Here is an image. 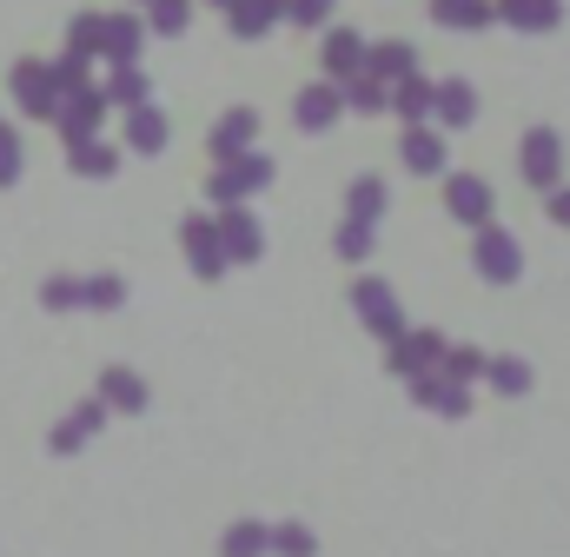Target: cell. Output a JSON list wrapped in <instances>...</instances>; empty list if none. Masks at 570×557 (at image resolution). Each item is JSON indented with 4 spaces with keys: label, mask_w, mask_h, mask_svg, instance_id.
<instances>
[{
    "label": "cell",
    "mask_w": 570,
    "mask_h": 557,
    "mask_svg": "<svg viewBox=\"0 0 570 557\" xmlns=\"http://www.w3.org/2000/svg\"><path fill=\"white\" fill-rule=\"evenodd\" d=\"M551 219L570 226V186H551Z\"/></svg>",
    "instance_id": "obj_41"
},
{
    "label": "cell",
    "mask_w": 570,
    "mask_h": 557,
    "mask_svg": "<svg viewBox=\"0 0 570 557\" xmlns=\"http://www.w3.org/2000/svg\"><path fill=\"white\" fill-rule=\"evenodd\" d=\"M444 213L464 219V226H484L491 219V186L478 173H444Z\"/></svg>",
    "instance_id": "obj_12"
},
{
    "label": "cell",
    "mask_w": 570,
    "mask_h": 557,
    "mask_svg": "<svg viewBox=\"0 0 570 557\" xmlns=\"http://www.w3.org/2000/svg\"><path fill=\"white\" fill-rule=\"evenodd\" d=\"M372 246H379V233H372L365 219H345V226L332 233V253H338L345 266H365V260H372Z\"/></svg>",
    "instance_id": "obj_28"
},
{
    "label": "cell",
    "mask_w": 570,
    "mask_h": 557,
    "mask_svg": "<svg viewBox=\"0 0 570 557\" xmlns=\"http://www.w3.org/2000/svg\"><path fill=\"white\" fill-rule=\"evenodd\" d=\"M266 186H273V159L266 153H239V159H219V173L206 179V199L213 206H246Z\"/></svg>",
    "instance_id": "obj_1"
},
{
    "label": "cell",
    "mask_w": 570,
    "mask_h": 557,
    "mask_svg": "<svg viewBox=\"0 0 570 557\" xmlns=\"http://www.w3.org/2000/svg\"><path fill=\"white\" fill-rule=\"evenodd\" d=\"M179 246H186V266H193V278H226V246H219V219H206V213L179 219Z\"/></svg>",
    "instance_id": "obj_5"
},
{
    "label": "cell",
    "mask_w": 570,
    "mask_h": 557,
    "mask_svg": "<svg viewBox=\"0 0 570 557\" xmlns=\"http://www.w3.org/2000/svg\"><path fill=\"white\" fill-rule=\"evenodd\" d=\"M40 305H47V312H80V278L53 273L47 285H40Z\"/></svg>",
    "instance_id": "obj_35"
},
{
    "label": "cell",
    "mask_w": 570,
    "mask_h": 557,
    "mask_svg": "<svg viewBox=\"0 0 570 557\" xmlns=\"http://www.w3.org/2000/svg\"><path fill=\"white\" fill-rule=\"evenodd\" d=\"M399 159H405L412 173H444V139L431 134V127H405V139H399Z\"/></svg>",
    "instance_id": "obj_21"
},
{
    "label": "cell",
    "mask_w": 570,
    "mask_h": 557,
    "mask_svg": "<svg viewBox=\"0 0 570 557\" xmlns=\"http://www.w3.org/2000/svg\"><path fill=\"white\" fill-rule=\"evenodd\" d=\"M531 359H518V352H498V359H484V385L498 392V399H524L531 392Z\"/></svg>",
    "instance_id": "obj_15"
},
{
    "label": "cell",
    "mask_w": 570,
    "mask_h": 557,
    "mask_svg": "<svg viewBox=\"0 0 570 557\" xmlns=\"http://www.w3.org/2000/svg\"><path fill=\"white\" fill-rule=\"evenodd\" d=\"M444 345H451V339H444L438 325H419V332L405 325V332L385 345V365H392V379H419V372H431V365L444 359Z\"/></svg>",
    "instance_id": "obj_4"
},
{
    "label": "cell",
    "mask_w": 570,
    "mask_h": 557,
    "mask_svg": "<svg viewBox=\"0 0 570 557\" xmlns=\"http://www.w3.org/2000/svg\"><path fill=\"white\" fill-rule=\"evenodd\" d=\"M431 13H438V27H458V33H478V27L498 20L491 0H431Z\"/></svg>",
    "instance_id": "obj_24"
},
{
    "label": "cell",
    "mask_w": 570,
    "mask_h": 557,
    "mask_svg": "<svg viewBox=\"0 0 570 557\" xmlns=\"http://www.w3.org/2000/svg\"><path fill=\"white\" fill-rule=\"evenodd\" d=\"M219 557H273V525L259 518H233L219 531Z\"/></svg>",
    "instance_id": "obj_16"
},
{
    "label": "cell",
    "mask_w": 570,
    "mask_h": 557,
    "mask_svg": "<svg viewBox=\"0 0 570 557\" xmlns=\"http://www.w3.org/2000/svg\"><path fill=\"white\" fill-rule=\"evenodd\" d=\"M325 74H332V80L365 74V40H358L352 27H332V33H325Z\"/></svg>",
    "instance_id": "obj_18"
},
{
    "label": "cell",
    "mask_w": 570,
    "mask_h": 557,
    "mask_svg": "<svg viewBox=\"0 0 570 557\" xmlns=\"http://www.w3.org/2000/svg\"><path fill=\"white\" fill-rule=\"evenodd\" d=\"M365 74H372V80H405V74H419V53H412L405 40L365 47Z\"/></svg>",
    "instance_id": "obj_22"
},
{
    "label": "cell",
    "mask_w": 570,
    "mask_h": 557,
    "mask_svg": "<svg viewBox=\"0 0 570 557\" xmlns=\"http://www.w3.org/2000/svg\"><path fill=\"white\" fill-rule=\"evenodd\" d=\"M352 312H358V319H365V332H372V339H385V345L405 332V305H399V292H392L385 278H372V273L352 278Z\"/></svg>",
    "instance_id": "obj_3"
},
{
    "label": "cell",
    "mask_w": 570,
    "mask_h": 557,
    "mask_svg": "<svg viewBox=\"0 0 570 557\" xmlns=\"http://www.w3.org/2000/svg\"><path fill=\"white\" fill-rule=\"evenodd\" d=\"M80 305H87V312H120V305H127V278L120 273L80 278Z\"/></svg>",
    "instance_id": "obj_27"
},
{
    "label": "cell",
    "mask_w": 570,
    "mask_h": 557,
    "mask_svg": "<svg viewBox=\"0 0 570 557\" xmlns=\"http://www.w3.org/2000/svg\"><path fill=\"white\" fill-rule=\"evenodd\" d=\"M431 120H444V127H471V120H478V94H471L464 80L431 87Z\"/></svg>",
    "instance_id": "obj_19"
},
{
    "label": "cell",
    "mask_w": 570,
    "mask_h": 557,
    "mask_svg": "<svg viewBox=\"0 0 570 557\" xmlns=\"http://www.w3.org/2000/svg\"><path fill=\"white\" fill-rule=\"evenodd\" d=\"M146 13H153V33H186V20H193L186 0H146Z\"/></svg>",
    "instance_id": "obj_36"
},
{
    "label": "cell",
    "mask_w": 570,
    "mask_h": 557,
    "mask_svg": "<svg viewBox=\"0 0 570 557\" xmlns=\"http://www.w3.org/2000/svg\"><path fill=\"white\" fill-rule=\"evenodd\" d=\"M107 418H114V412H107L100 399H80L73 412H67L60 424H53V431H47V451H53V458H73V451H87V444L107 431Z\"/></svg>",
    "instance_id": "obj_6"
},
{
    "label": "cell",
    "mask_w": 570,
    "mask_h": 557,
    "mask_svg": "<svg viewBox=\"0 0 570 557\" xmlns=\"http://www.w3.org/2000/svg\"><path fill=\"white\" fill-rule=\"evenodd\" d=\"M253 139H259V114L253 107H233L213 127V159H239V153H253Z\"/></svg>",
    "instance_id": "obj_14"
},
{
    "label": "cell",
    "mask_w": 570,
    "mask_h": 557,
    "mask_svg": "<svg viewBox=\"0 0 570 557\" xmlns=\"http://www.w3.org/2000/svg\"><path fill=\"white\" fill-rule=\"evenodd\" d=\"M219 246H226V266H253L266 253V233H259V219L246 206H226L219 213Z\"/></svg>",
    "instance_id": "obj_10"
},
{
    "label": "cell",
    "mask_w": 570,
    "mask_h": 557,
    "mask_svg": "<svg viewBox=\"0 0 570 557\" xmlns=\"http://www.w3.org/2000/svg\"><path fill=\"white\" fill-rule=\"evenodd\" d=\"M338 114H345V94H338L332 80H318V87H305V94L292 100V120H298L305 134H325V127H332Z\"/></svg>",
    "instance_id": "obj_13"
},
{
    "label": "cell",
    "mask_w": 570,
    "mask_h": 557,
    "mask_svg": "<svg viewBox=\"0 0 570 557\" xmlns=\"http://www.w3.org/2000/svg\"><path fill=\"white\" fill-rule=\"evenodd\" d=\"M13 179H20V134L0 127V186H13Z\"/></svg>",
    "instance_id": "obj_39"
},
{
    "label": "cell",
    "mask_w": 570,
    "mask_h": 557,
    "mask_svg": "<svg viewBox=\"0 0 570 557\" xmlns=\"http://www.w3.org/2000/svg\"><path fill=\"white\" fill-rule=\"evenodd\" d=\"M100 114H107V94H94V87H80L67 107H60V134H67V146L73 139H94V127H100Z\"/></svg>",
    "instance_id": "obj_17"
},
{
    "label": "cell",
    "mask_w": 570,
    "mask_h": 557,
    "mask_svg": "<svg viewBox=\"0 0 570 557\" xmlns=\"http://www.w3.org/2000/svg\"><path fill=\"white\" fill-rule=\"evenodd\" d=\"M498 20H511L518 33H551L558 27V0H498Z\"/></svg>",
    "instance_id": "obj_23"
},
{
    "label": "cell",
    "mask_w": 570,
    "mask_h": 557,
    "mask_svg": "<svg viewBox=\"0 0 570 557\" xmlns=\"http://www.w3.org/2000/svg\"><path fill=\"white\" fill-rule=\"evenodd\" d=\"M484 359H491V352H478V345H444L438 372L458 379V385H484Z\"/></svg>",
    "instance_id": "obj_29"
},
{
    "label": "cell",
    "mask_w": 570,
    "mask_h": 557,
    "mask_svg": "<svg viewBox=\"0 0 570 557\" xmlns=\"http://www.w3.org/2000/svg\"><path fill=\"white\" fill-rule=\"evenodd\" d=\"M13 100H20L33 120H53V114H60V87H53V67H47V60H20V67H13Z\"/></svg>",
    "instance_id": "obj_9"
},
{
    "label": "cell",
    "mask_w": 570,
    "mask_h": 557,
    "mask_svg": "<svg viewBox=\"0 0 570 557\" xmlns=\"http://www.w3.org/2000/svg\"><path fill=\"white\" fill-rule=\"evenodd\" d=\"M107 412H120V418H140L146 405H153V392H146V379L134 372V365H107L100 372V392H94Z\"/></svg>",
    "instance_id": "obj_11"
},
{
    "label": "cell",
    "mask_w": 570,
    "mask_h": 557,
    "mask_svg": "<svg viewBox=\"0 0 570 557\" xmlns=\"http://www.w3.org/2000/svg\"><path fill=\"white\" fill-rule=\"evenodd\" d=\"M100 27H107L100 13H80V20H73V33H67V53H80V60H87V53H100Z\"/></svg>",
    "instance_id": "obj_38"
},
{
    "label": "cell",
    "mask_w": 570,
    "mask_h": 557,
    "mask_svg": "<svg viewBox=\"0 0 570 557\" xmlns=\"http://www.w3.org/2000/svg\"><path fill=\"white\" fill-rule=\"evenodd\" d=\"M345 107H358V114H379V107H392V94H385V80H372V74H352V80H345Z\"/></svg>",
    "instance_id": "obj_34"
},
{
    "label": "cell",
    "mask_w": 570,
    "mask_h": 557,
    "mask_svg": "<svg viewBox=\"0 0 570 557\" xmlns=\"http://www.w3.org/2000/svg\"><path fill=\"white\" fill-rule=\"evenodd\" d=\"M405 392H412V405H425V412H438V418H471V385H458V379H444L438 365L431 372H419V379H405Z\"/></svg>",
    "instance_id": "obj_7"
},
{
    "label": "cell",
    "mask_w": 570,
    "mask_h": 557,
    "mask_svg": "<svg viewBox=\"0 0 570 557\" xmlns=\"http://www.w3.org/2000/svg\"><path fill=\"white\" fill-rule=\"evenodd\" d=\"M385 199H392V193H385V179H379V173H358V179L345 186V219L379 226V219H385Z\"/></svg>",
    "instance_id": "obj_20"
},
{
    "label": "cell",
    "mask_w": 570,
    "mask_h": 557,
    "mask_svg": "<svg viewBox=\"0 0 570 557\" xmlns=\"http://www.w3.org/2000/svg\"><path fill=\"white\" fill-rule=\"evenodd\" d=\"M471 266H478L484 285H518V278H524V246H518L504 226L484 219V226L471 233Z\"/></svg>",
    "instance_id": "obj_2"
},
{
    "label": "cell",
    "mask_w": 570,
    "mask_h": 557,
    "mask_svg": "<svg viewBox=\"0 0 570 557\" xmlns=\"http://www.w3.org/2000/svg\"><path fill=\"white\" fill-rule=\"evenodd\" d=\"M127 146H134V153H159V146H166V114H159V107H134V114H127Z\"/></svg>",
    "instance_id": "obj_30"
},
{
    "label": "cell",
    "mask_w": 570,
    "mask_h": 557,
    "mask_svg": "<svg viewBox=\"0 0 570 557\" xmlns=\"http://www.w3.org/2000/svg\"><path fill=\"white\" fill-rule=\"evenodd\" d=\"M285 20V0H233V33L239 40H259L266 27Z\"/></svg>",
    "instance_id": "obj_25"
},
{
    "label": "cell",
    "mask_w": 570,
    "mask_h": 557,
    "mask_svg": "<svg viewBox=\"0 0 570 557\" xmlns=\"http://www.w3.org/2000/svg\"><path fill=\"white\" fill-rule=\"evenodd\" d=\"M67 159H73V173H87V179H107V173L120 166V153H114V146H100V139H73V146H67Z\"/></svg>",
    "instance_id": "obj_31"
},
{
    "label": "cell",
    "mask_w": 570,
    "mask_h": 557,
    "mask_svg": "<svg viewBox=\"0 0 570 557\" xmlns=\"http://www.w3.org/2000/svg\"><path fill=\"white\" fill-rule=\"evenodd\" d=\"M312 551H318L312 525H298V518H285V525H273V557H312Z\"/></svg>",
    "instance_id": "obj_33"
},
{
    "label": "cell",
    "mask_w": 570,
    "mask_h": 557,
    "mask_svg": "<svg viewBox=\"0 0 570 557\" xmlns=\"http://www.w3.org/2000/svg\"><path fill=\"white\" fill-rule=\"evenodd\" d=\"M107 100H120V107H146V74L140 67H120L114 87H107Z\"/></svg>",
    "instance_id": "obj_37"
},
{
    "label": "cell",
    "mask_w": 570,
    "mask_h": 557,
    "mask_svg": "<svg viewBox=\"0 0 570 557\" xmlns=\"http://www.w3.org/2000/svg\"><path fill=\"white\" fill-rule=\"evenodd\" d=\"M518 173L531 179V186H558V173H564V139L551 134V127H531L524 134V146H518Z\"/></svg>",
    "instance_id": "obj_8"
},
{
    "label": "cell",
    "mask_w": 570,
    "mask_h": 557,
    "mask_svg": "<svg viewBox=\"0 0 570 557\" xmlns=\"http://www.w3.org/2000/svg\"><path fill=\"white\" fill-rule=\"evenodd\" d=\"M392 107H399V114H405L412 127H425V120H431V80L405 74V80H399V94H392Z\"/></svg>",
    "instance_id": "obj_32"
},
{
    "label": "cell",
    "mask_w": 570,
    "mask_h": 557,
    "mask_svg": "<svg viewBox=\"0 0 570 557\" xmlns=\"http://www.w3.org/2000/svg\"><path fill=\"white\" fill-rule=\"evenodd\" d=\"M332 13V0H285V20H298V27H318Z\"/></svg>",
    "instance_id": "obj_40"
},
{
    "label": "cell",
    "mask_w": 570,
    "mask_h": 557,
    "mask_svg": "<svg viewBox=\"0 0 570 557\" xmlns=\"http://www.w3.org/2000/svg\"><path fill=\"white\" fill-rule=\"evenodd\" d=\"M100 53H107L114 67H134V53H140V20H127V13H114V20L100 27Z\"/></svg>",
    "instance_id": "obj_26"
}]
</instances>
